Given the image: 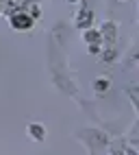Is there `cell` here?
<instances>
[{
    "instance_id": "6da1fadb",
    "label": "cell",
    "mask_w": 139,
    "mask_h": 155,
    "mask_svg": "<svg viewBox=\"0 0 139 155\" xmlns=\"http://www.w3.org/2000/svg\"><path fill=\"white\" fill-rule=\"evenodd\" d=\"M28 24H31V20H28V18H20V15L13 18V26H28Z\"/></svg>"
}]
</instances>
